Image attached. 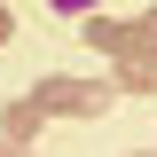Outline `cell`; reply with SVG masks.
Here are the masks:
<instances>
[{
    "mask_svg": "<svg viewBox=\"0 0 157 157\" xmlns=\"http://www.w3.org/2000/svg\"><path fill=\"white\" fill-rule=\"evenodd\" d=\"M78 39H86V47H102V55H134V24H110V16H86V32H78Z\"/></svg>",
    "mask_w": 157,
    "mask_h": 157,
    "instance_id": "2",
    "label": "cell"
},
{
    "mask_svg": "<svg viewBox=\"0 0 157 157\" xmlns=\"http://www.w3.org/2000/svg\"><path fill=\"white\" fill-rule=\"evenodd\" d=\"M47 8H55V16H94L102 0H47Z\"/></svg>",
    "mask_w": 157,
    "mask_h": 157,
    "instance_id": "5",
    "label": "cell"
},
{
    "mask_svg": "<svg viewBox=\"0 0 157 157\" xmlns=\"http://www.w3.org/2000/svg\"><path fill=\"white\" fill-rule=\"evenodd\" d=\"M110 86H118V94H157V55H141V47L118 55V78H110Z\"/></svg>",
    "mask_w": 157,
    "mask_h": 157,
    "instance_id": "3",
    "label": "cell"
},
{
    "mask_svg": "<svg viewBox=\"0 0 157 157\" xmlns=\"http://www.w3.org/2000/svg\"><path fill=\"white\" fill-rule=\"evenodd\" d=\"M134 47H141V55H157V8H149L141 24H134Z\"/></svg>",
    "mask_w": 157,
    "mask_h": 157,
    "instance_id": "4",
    "label": "cell"
},
{
    "mask_svg": "<svg viewBox=\"0 0 157 157\" xmlns=\"http://www.w3.org/2000/svg\"><path fill=\"white\" fill-rule=\"evenodd\" d=\"M0 157H24V149H16V134H0Z\"/></svg>",
    "mask_w": 157,
    "mask_h": 157,
    "instance_id": "7",
    "label": "cell"
},
{
    "mask_svg": "<svg viewBox=\"0 0 157 157\" xmlns=\"http://www.w3.org/2000/svg\"><path fill=\"white\" fill-rule=\"evenodd\" d=\"M32 102H39V110H71V118H102V110H110V102H118V86H110V78H39V86H32Z\"/></svg>",
    "mask_w": 157,
    "mask_h": 157,
    "instance_id": "1",
    "label": "cell"
},
{
    "mask_svg": "<svg viewBox=\"0 0 157 157\" xmlns=\"http://www.w3.org/2000/svg\"><path fill=\"white\" fill-rule=\"evenodd\" d=\"M8 39H16V16H8V8H0V47H8Z\"/></svg>",
    "mask_w": 157,
    "mask_h": 157,
    "instance_id": "6",
    "label": "cell"
},
{
    "mask_svg": "<svg viewBox=\"0 0 157 157\" xmlns=\"http://www.w3.org/2000/svg\"><path fill=\"white\" fill-rule=\"evenodd\" d=\"M141 157H157V149H141Z\"/></svg>",
    "mask_w": 157,
    "mask_h": 157,
    "instance_id": "8",
    "label": "cell"
}]
</instances>
